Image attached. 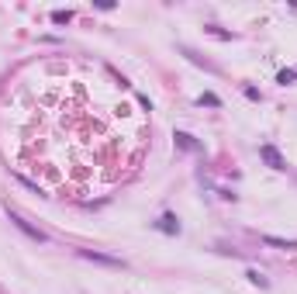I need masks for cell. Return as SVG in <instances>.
<instances>
[{
  "mask_svg": "<svg viewBox=\"0 0 297 294\" xmlns=\"http://www.w3.org/2000/svg\"><path fill=\"white\" fill-rule=\"evenodd\" d=\"M156 229H159V232H166V235H176V232H180V222H176V215H169V211H166V215L159 218V222H156Z\"/></svg>",
  "mask_w": 297,
  "mask_h": 294,
  "instance_id": "cell-4",
  "label": "cell"
},
{
  "mask_svg": "<svg viewBox=\"0 0 297 294\" xmlns=\"http://www.w3.org/2000/svg\"><path fill=\"white\" fill-rule=\"evenodd\" d=\"M201 104H207V107H218V104H221V100H218V97H214V94H201Z\"/></svg>",
  "mask_w": 297,
  "mask_h": 294,
  "instance_id": "cell-9",
  "label": "cell"
},
{
  "mask_svg": "<svg viewBox=\"0 0 297 294\" xmlns=\"http://www.w3.org/2000/svg\"><path fill=\"white\" fill-rule=\"evenodd\" d=\"M277 80H280V83H294V80H297V69H283Z\"/></svg>",
  "mask_w": 297,
  "mask_h": 294,
  "instance_id": "cell-7",
  "label": "cell"
},
{
  "mask_svg": "<svg viewBox=\"0 0 297 294\" xmlns=\"http://www.w3.org/2000/svg\"><path fill=\"white\" fill-rule=\"evenodd\" d=\"M245 277H249L252 284H259V287H266V277H263V274H259V270H249Z\"/></svg>",
  "mask_w": 297,
  "mask_h": 294,
  "instance_id": "cell-8",
  "label": "cell"
},
{
  "mask_svg": "<svg viewBox=\"0 0 297 294\" xmlns=\"http://www.w3.org/2000/svg\"><path fill=\"white\" fill-rule=\"evenodd\" d=\"M259 159H263L266 166H273V170H287V163H283V156L273 149V145H259Z\"/></svg>",
  "mask_w": 297,
  "mask_h": 294,
  "instance_id": "cell-3",
  "label": "cell"
},
{
  "mask_svg": "<svg viewBox=\"0 0 297 294\" xmlns=\"http://www.w3.org/2000/svg\"><path fill=\"white\" fill-rule=\"evenodd\" d=\"M263 242H266V246H273V249H297V239H277V235H263Z\"/></svg>",
  "mask_w": 297,
  "mask_h": 294,
  "instance_id": "cell-5",
  "label": "cell"
},
{
  "mask_svg": "<svg viewBox=\"0 0 297 294\" xmlns=\"http://www.w3.org/2000/svg\"><path fill=\"white\" fill-rule=\"evenodd\" d=\"M52 21H56V24H66L69 14H66V11H52Z\"/></svg>",
  "mask_w": 297,
  "mask_h": 294,
  "instance_id": "cell-10",
  "label": "cell"
},
{
  "mask_svg": "<svg viewBox=\"0 0 297 294\" xmlns=\"http://www.w3.org/2000/svg\"><path fill=\"white\" fill-rule=\"evenodd\" d=\"M11 222H14V225H18V229H21V232H24L28 239H35V242H45V239H49V235H45L42 229H35L31 222H24V218H21V215H14V211H11Z\"/></svg>",
  "mask_w": 297,
  "mask_h": 294,
  "instance_id": "cell-2",
  "label": "cell"
},
{
  "mask_svg": "<svg viewBox=\"0 0 297 294\" xmlns=\"http://www.w3.org/2000/svg\"><path fill=\"white\" fill-rule=\"evenodd\" d=\"M176 145H180V149H187V153H194V149H197V142H194L187 132H176Z\"/></svg>",
  "mask_w": 297,
  "mask_h": 294,
  "instance_id": "cell-6",
  "label": "cell"
},
{
  "mask_svg": "<svg viewBox=\"0 0 297 294\" xmlns=\"http://www.w3.org/2000/svg\"><path fill=\"white\" fill-rule=\"evenodd\" d=\"M80 260H87V263H100V267H111V270H125L121 260H114V256H104V253H93V249H80Z\"/></svg>",
  "mask_w": 297,
  "mask_h": 294,
  "instance_id": "cell-1",
  "label": "cell"
}]
</instances>
